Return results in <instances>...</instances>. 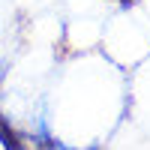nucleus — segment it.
Wrapping results in <instances>:
<instances>
[{
    "instance_id": "1",
    "label": "nucleus",
    "mask_w": 150,
    "mask_h": 150,
    "mask_svg": "<svg viewBox=\"0 0 150 150\" xmlns=\"http://www.w3.org/2000/svg\"><path fill=\"white\" fill-rule=\"evenodd\" d=\"M120 3H135V0H120Z\"/></svg>"
}]
</instances>
